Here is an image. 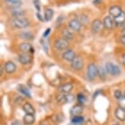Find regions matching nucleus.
Here are the masks:
<instances>
[{
  "mask_svg": "<svg viewBox=\"0 0 125 125\" xmlns=\"http://www.w3.org/2000/svg\"><path fill=\"white\" fill-rule=\"evenodd\" d=\"M30 21L25 17L14 18L11 21V25L16 29H25L30 25Z\"/></svg>",
  "mask_w": 125,
  "mask_h": 125,
  "instance_id": "f257e3e1",
  "label": "nucleus"
},
{
  "mask_svg": "<svg viewBox=\"0 0 125 125\" xmlns=\"http://www.w3.org/2000/svg\"><path fill=\"white\" fill-rule=\"evenodd\" d=\"M105 70L108 74H110L112 76H119L121 73V70H120V68L117 65L114 64L112 62H108L105 64Z\"/></svg>",
  "mask_w": 125,
  "mask_h": 125,
  "instance_id": "f03ea898",
  "label": "nucleus"
},
{
  "mask_svg": "<svg viewBox=\"0 0 125 125\" xmlns=\"http://www.w3.org/2000/svg\"><path fill=\"white\" fill-rule=\"evenodd\" d=\"M54 47L59 51L67 50V48H69V41L65 39L64 38H61L54 42Z\"/></svg>",
  "mask_w": 125,
  "mask_h": 125,
  "instance_id": "7ed1b4c3",
  "label": "nucleus"
},
{
  "mask_svg": "<svg viewBox=\"0 0 125 125\" xmlns=\"http://www.w3.org/2000/svg\"><path fill=\"white\" fill-rule=\"evenodd\" d=\"M87 74H88V79L91 81L95 79V78L98 75V68L94 63H91L90 65H88Z\"/></svg>",
  "mask_w": 125,
  "mask_h": 125,
  "instance_id": "20e7f679",
  "label": "nucleus"
},
{
  "mask_svg": "<svg viewBox=\"0 0 125 125\" xmlns=\"http://www.w3.org/2000/svg\"><path fill=\"white\" fill-rule=\"evenodd\" d=\"M56 100L61 104H66L70 103L74 100V96L69 93H62L61 95H59L56 97Z\"/></svg>",
  "mask_w": 125,
  "mask_h": 125,
  "instance_id": "39448f33",
  "label": "nucleus"
},
{
  "mask_svg": "<svg viewBox=\"0 0 125 125\" xmlns=\"http://www.w3.org/2000/svg\"><path fill=\"white\" fill-rule=\"evenodd\" d=\"M71 67L74 70H81L83 67V60L80 56H76L71 61Z\"/></svg>",
  "mask_w": 125,
  "mask_h": 125,
  "instance_id": "423d86ee",
  "label": "nucleus"
},
{
  "mask_svg": "<svg viewBox=\"0 0 125 125\" xmlns=\"http://www.w3.org/2000/svg\"><path fill=\"white\" fill-rule=\"evenodd\" d=\"M103 25L106 30H111L115 25V19L110 16H105V17L104 18V21H103Z\"/></svg>",
  "mask_w": 125,
  "mask_h": 125,
  "instance_id": "0eeeda50",
  "label": "nucleus"
},
{
  "mask_svg": "<svg viewBox=\"0 0 125 125\" xmlns=\"http://www.w3.org/2000/svg\"><path fill=\"white\" fill-rule=\"evenodd\" d=\"M18 61L22 65H28L31 62L32 56L29 53H21L18 55Z\"/></svg>",
  "mask_w": 125,
  "mask_h": 125,
  "instance_id": "6e6552de",
  "label": "nucleus"
},
{
  "mask_svg": "<svg viewBox=\"0 0 125 125\" xmlns=\"http://www.w3.org/2000/svg\"><path fill=\"white\" fill-rule=\"evenodd\" d=\"M68 26L71 30L73 31H79L81 30V27H82V23L79 21V20L77 19H72L70 20L69 23H68Z\"/></svg>",
  "mask_w": 125,
  "mask_h": 125,
  "instance_id": "1a4fd4ad",
  "label": "nucleus"
},
{
  "mask_svg": "<svg viewBox=\"0 0 125 125\" xmlns=\"http://www.w3.org/2000/svg\"><path fill=\"white\" fill-rule=\"evenodd\" d=\"M103 25V22L101 21L99 19H95L93 22H92V31L94 34H96V33H99L101 31V30L102 29Z\"/></svg>",
  "mask_w": 125,
  "mask_h": 125,
  "instance_id": "9d476101",
  "label": "nucleus"
},
{
  "mask_svg": "<svg viewBox=\"0 0 125 125\" xmlns=\"http://www.w3.org/2000/svg\"><path fill=\"white\" fill-rule=\"evenodd\" d=\"M76 56H77L76 54H75L74 52L71 50V49H67V50L64 51V52L62 53V58L67 61H70V62H71Z\"/></svg>",
  "mask_w": 125,
  "mask_h": 125,
  "instance_id": "9b49d317",
  "label": "nucleus"
},
{
  "mask_svg": "<svg viewBox=\"0 0 125 125\" xmlns=\"http://www.w3.org/2000/svg\"><path fill=\"white\" fill-rule=\"evenodd\" d=\"M5 3L7 6L14 10V9H19L22 4V1L21 0H5Z\"/></svg>",
  "mask_w": 125,
  "mask_h": 125,
  "instance_id": "f8f14e48",
  "label": "nucleus"
},
{
  "mask_svg": "<svg viewBox=\"0 0 125 125\" xmlns=\"http://www.w3.org/2000/svg\"><path fill=\"white\" fill-rule=\"evenodd\" d=\"M19 48L20 50L24 53H31L33 54L34 53V48L33 46L31 45L30 43H23L19 46Z\"/></svg>",
  "mask_w": 125,
  "mask_h": 125,
  "instance_id": "ddd939ff",
  "label": "nucleus"
},
{
  "mask_svg": "<svg viewBox=\"0 0 125 125\" xmlns=\"http://www.w3.org/2000/svg\"><path fill=\"white\" fill-rule=\"evenodd\" d=\"M122 9L119 6H112L110 7L109 9V14L110 16H112L113 18L117 17L118 16H119L122 12Z\"/></svg>",
  "mask_w": 125,
  "mask_h": 125,
  "instance_id": "4468645a",
  "label": "nucleus"
},
{
  "mask_svg": "<svg viewBox=\"0 0 125 125\" xmlns=\"http://www.w3.org/2000/svg\"><path fill=\"white\" fill-rule=\"evenodd\" d=\"M4 70L8 74H12L16 70V65L12 61H8L4 65Z\"/></svg>",
  "mask_w": 125,
  "mask_h": 125,
  "instance_id": "2eb2a0df",
  "label": "nucleus"
},
{
  "mask_svg": "<svg viewBox=\"0 0 125 125\" xmlns=\"http://www.w3.org/2000/svg\"><path fill=\"white\" fill-rule=\"evenodd\" d=\"M83 112V105H79V104H77V105H74L71 110H70V115H71L72 117L74 116H79L82 114Z\"/></svg>",
  "mask_w": 125,
  "mask_h": 125,
  "instance_id": "dca6fc26",
  "label": "nucleus"
},
{
  "mask_svg": "<svg viewBox=\"0 0 125 125\" xmlns=\"http://www.w3.org/2000/svg\"><path fill=\"white\" fill-rule=\"evenodd\" d=\"M73 88H74L73 84L68 83L62 84V85L59 88V91H60L61 93H70V92L73 90Z\"/></svg>",
  "mask_w": 125,
  "mask_h": 125,
  "instance_id": "f3484780",
  "label": "nucleus"
},
{
  "mask_svg": "<svg viewBox=\"0 0 125 125\" xmlns=\"http://www.w3.org/2000/svg\"><path fill=\"white\" fill-rule=\"evenodd\" d=\"M17 90L20 92L23 96H26V97H28V98H31V94H30V90L25 85L19 84V85L17 86Z\"/></svg>",
  "mask_w": 125,
  "mask_h": 125,
  "instance_id": "a211bd4d",
  "label": "nucleus"
},
{
  "mask_svg": "<svg viewBox=\"0 0 125 125\" xmlns=\"http://www.w3.org/2000/svg\"><path fill=\"white\" fill-rule=\"evenodd\" d=\"M115 115L116 118L120 121H125V110L122 109L121 107H118L116 110H115Z\"/></svg>",
  "mask_w": 125,
  "mask_h": 125,
  "instance_id": "6ab92c4d",
  "label": "nucleus"
},
{
  "mask_svg": "<svg viewBox=\"0 0 125 125\" xmlns=\"http://www.w3.org/2000/svg\"><path fill=\"white\" fill-rule=\"evenodd\" d=\"M114 19H115V25H116V26L123 25L125 23V12L123 11L119 16H118L117 17H115Z\"/></svg>",
  "mask_w": 125,
  "mask_h": 125,
  "instance_id": "aec40b11",
  "label": "nucleus"
},
{
  "mask_svg": "<svg viewBox=\"0 0 125 125\" xmlns=\"http://www.w3.org/2000/svg\"><path fill=\"white\" fill-rule=\"evenodd\" d=\"M23 122L25 125H31L35 122V117L34 115L26 114L23 118Z\"/></svg>",
  "mask_w": 125,
  "mask_h": 125,
  "instance_id": "412c9836",
  "label": "nucleus"
},
{
  "mask_svg": "<svg viewBox=\"0 0 125 125\" xmlns=\"http://www.w3.org/2000/svg\"><path fill=\"white\" fill-rule=\"evenodd\" d=\"M23 110L28 115H34L35 114V110L34 106L30 103H25V105H23Z\"/></svg>",
  "mask_w": 125,
  "mask_h": 125,
  "instance_id": "4be33fe9",
  "label": "nucleus"
},
{
  "mask_svg": "<svg viewBox=\"0 0 125 125\" xmlns=\"http://www.w3.org/2000/svg\"><path fill=\"white\" fill-rule=\"evenodd\" d=\"M54 16V11L52 8H46L44 11V20L45 21H50Z\"/></svg>",
  "mask_w": 125,
  "mask_h": 125,
  "instance_id": "5701e85b",
  "label": "nucleus"
},
{
  "mask_svg": "<svg viewBox=\"0 0 125 125\" xmlns=\"http://www.w3.org/2000/svg\"><path fill=\"white\" fill-rule=\"evenodd\" d=\"M61 34H62V38H64L66 40H71L74 38V35H73V33L69 30L68 29H64L61 32Z\"/></svg>",
  "mask_w": 125,
  "mask_h": 125,
  "instance_id": "b1692460",
  "label": "nucleus"
},
{
  "mask_svg": "<svg viewBox=\"0 0 125 125\" xmlns=\"http://www.w3.org/2000/svg\"><path fill=\"white\" fill-rule=\"evenodd\" d=\"M20 38L22 39H25V40H32L34 39V35H33L30 32H21L20 34Z\"/></svg>",
  "mask_w": 125,
  "mask_h": 125,
  "instance_id": "393cba45",
  "label": "nucleus"
},
{
  "mask_svg": "<svg viewBox=\"0 0 125 125\" xmlns=\"http://www.w3.org/2000/svg\"><path fill=\"white\" fill-rule=\"evenodd\" d=\"M25 14V11L24 10H20V9H14L11 11V15H12L15 18H19V17H23Z\"/></svg>",
  "mask_w": 125,
  "mask_h": 125,
  "instance_id": "a878e982",
  "label": "nucleus"
},
{
  "mask_svg": "<svg viewBox=\"0 0 125 125\" xmlns=\"http://www.w3.org/2000/svg\"><path fill=\"white\" fill-rule=\"evenodd\" d=\"M83 117L81 116V115H79V116H74L72 117L71 119V123L73 124H83Z\"/></svg>",
  "mask_w": 125,
  "mask_h": 125,
  "instance_id": "bb28decb",
  "label": "nucleus"
},
{
  "mask_svg": "<svg viewBox=\"0 0 125 125\" xmlns=\"http://www.w3.org/2000/svg\"><path fill=\"white\" fill-rule=\"evenodd\" d=\"M106 70H105V68H103V67H100L98 69V75L99 77L101 78V79H105V78H106Z\"/></svg>",
  "mask_w": 125,
  "mask_h": 125,
  "instance_id": "cd10ccee",
  "label": "nucleus"
},
{
  "mask_svg": "<svg viewBox=\"0 0 125 125\" xmlns=\"http://www.w3.org/2000/svg\"><path fill=\"white\" fill-rule=\"evenodd\" d=\"M77 101H78V104H79V105H83L84 103H85V101H86L85 96H84L83 94H82V93L78 94V96H77Z\"/></svg>",
  "mask_w": 125,
  "mask_h": 125,
  "instance_id": "c85d7f7f",
  "label": "nucleus"
},
{
  "mask_svg": "<svg viewBox=\"0 0 125 125\" xmlns=\"http://www.w3.org/2000/svg\"><path fill=\"white\" fill-rule=\"evenodd\" d=\"M33 3H34L35 9L37 10V12H40V11H41V6H40L39 0H33Z\"/></svg>",
  "mask_w": 125,
  "mask_h": 125,
  "instance_id": "c756f323",
  "label": "nucleus"
},
{
  "mask_svg": "<svg viewBox=\"0 0 125 125\" xmlns=\"http://www.w3.org/2000/svg\"><path fill=\"white\" fill-rule=\"evenodd\" d=\"M119 106L121 107L122 109L125 110V96H124L119 100Z\"/></svg>",
  "mask_w": 125,
  "mask_h": 125,
  "instance_id": "7c9ffc66",
  "label": "nucleus"
},
{
  "mask_svg": "<svg viewBox=\"0 0 125 125\" xmlns=\"http://www.w3.org/2000/svg\"><path fill=\"white\" fill-rule=\"evenodd\" d=\"M114 96H115V97L118 99V100H119V99H121L123 97V94L121 93V91H119V90H116V91H115V94H114Z\"/></svg>",
  "mask_w": 125,
  "mask_h": 125,
  "instance_id": "2f4dec72",
  "label": "nucleus"
},
{
  "mask_svg": "<svg viewBox=\"0 0 125 125\" xmlns=\"http://www.w3.org/2000/svg\"><path fill=\"white\" fill-rule=\"evenodd\" d=\"M42 45H43V50L45 51V52L46 53H48V42H46L45 40L42 43Z\"/></svg>",
  "mask_w": 125,
  "mask_h": 125,
  "instance_id": "473e14b6",
  "label": "nucleus"
},
{
  "mask_svg": "<svg viewBox=\"0 0 125 125\" xmlns=\"http://www.w3.org/2000/svg\"><path fill=\"white\" fill-rule=\"evenodd\" d=\"M50 33H51V28H48V29H47L45 31H44L43 34V39H46V38L49 35Z\"/></svg>",
  "mask_w": 125,
  "mask_h": 125,
  "instance_id": "72a5a7b5",
  "label": "nucleus"
},
{
  "mask_svg": "<svg viewBox=\"0 0 125 125\" xmlns=\"http://www.w3.org/2000/svg\"><path fill=\"white\" fill-rule=\"evenodd\" d=\"M65 19V16L63 15H61L59 17L57 18V20H56V24H59V25H61V23H62V21Z\"/></svg>",
  "mask_w": 125,
  "mask_h": 125,
  "instance_id": "f704fd0d",
  "label": "nucleus"
},
{
  "mask_svg": "<svg viewBox=\"0 0 125 125\" xmlns=\"http://www.w3.org/2000/svg\"><path fill=\"white\" fill-rule=\"evenodd\" d=\"M36 16H37V18L40 21H45V20H44V17L41 15V14H40V12H37L36 13Z\"/></svg>",
  "mask_w": 125,
  "mask_h": 125,
  "instance_id": "c9c22d12",
  "label": "nucleus"
},
{
  "mask_svg": "<svg viewBox=\"0 0 125 125\" xmlns=\"http://www.w3.org/2000/svg\"><path fill=\"white\" fill-rule=\"evenodd\" d=\"M120 42H121V43H123V45L125 46V36L122 35V36L120 37Z\"/></svg>",
  "mask_w": 125,
  "mask_h": 125,
  "instance_id": "e433bc0d",
  "label": "nucleus"
},
{
  "mask_svg": "<svg viewBox=\"0 0 125 125\" xmlns=\"http://www.w3.org/2000/svg\"><path fill=\"white\" fill-rule=\"evenodd\" d=\"M102 1H103V0H93V4H95V5H96V4L101 3Z\"/></svg>",
  "mask_w": 125,
  "mask_h": 125,
  "instance_id": "4c0bfd02",
  "label": "nucleus"
},
{
  "mask_svg": "<svg viewBox=\"0 0 125 125\" xmlns=\"http://www.w3.org/2000/svg\"><path fill=\"white\" fill-rule=\"evenodd\" d=\"M40 125H50V124H49V122H47L45 120V121H42L40 123Z\"/></svg>",
  "mask_w": 125,
  "mask_h": 125,
  "instance_id": "58836bf2",
  "label": "nucleus"
},
{
  "mask_svg": "<svg viewBox=\"0 0 125 125\" xmlns=\"http://www.w3.org/2000/svg\"><path fill=\"white\" fill-rule=\"evenodd\" d=\"M11 125H21V124H20V122H19V121H14Z\"/></svg>",
  "mask_w": 125,
  "mask_h": 125,
  "instance_id": "ea45409f",
  "label": "nucleus"
},
{
  "mask_svg": "<svg viewBox=\"0 0 125 125\" xmlns=\"http://www.w3.org/2000/svg\"><path fill=\"white\" fill-rule=\"evenodd\" d=\"M123 63H124V65H125V52L124 53V55H123Z\"/></svg>",
  "mask_w": 125,
  "mask_h": 125,
  "instance_id": "a19ab883",
  "label": "nucleus"
},
{
  "mask_svg": "<svg viewBox=\"0 0 125 125\" xmlns=\"http://www.w3.org/2000/svg\"><path fill=\"white\" fill-rule=\"evenodd\" d=\"M122 35L125 36V26L123 28V30H122Z\"/></svg>",
  "mask_w": 125,
  "mask_h": 125,
  "instance_id": "79ce46f5",
  "label": "nucleus"
},
{
  "mask_svg": "<svg viewBox=\"0 0 125 125\" xmlns=\"http://www.w3.org/2000/svg\"><path fill=\"white\" fill-rule=\"evenodd\" d=\"M74 125H83V124H74Z\"/></svg>",
  "mask_w": 125,
  "mask_h": 125,
  "instance_id": "37998d69",
  "label": "nucleus"
},
{
  "mask_svg": "<svg viewBox=\"0 0 125 125\" xmlns=\"http://www.w3.org/2000/svg\"><path fill=\"white\" fill-rule=\"evenodd\" d=\"M114 125H119V124H114Z\"/></svg>",
  "mask_w": 125,
  "mask_h": 125,
  "instance_id": "c03bdc74",
  "label": "nucleus"
},
{
  "mask_svg": "<svg viewBox=\"0 0 125 125\" xmlns=\"http://www.w3.org/2000/svg\"><path fill=\"white\" fill-rule=\"evenodd\" d=\"M124 96H125V93H124Z\"/></svg>",
  "mask_w": 125,
  "mask_h": 125,
  "instance_id": "a18cd8bd",
  "label": "nucleus"
}]
</instances>
